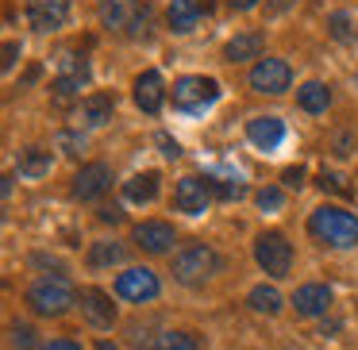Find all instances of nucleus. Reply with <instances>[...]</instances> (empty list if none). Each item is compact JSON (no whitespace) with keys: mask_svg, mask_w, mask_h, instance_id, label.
Masks as SVG:
<instances>
[{"mask_svg":"<svg viewBox=\"0 0 358 350\" xmlns=\"http://www.w3.org/2000/svg\"><path fill=\"white\" fill-rule=\"evenodd\" d=\"M308 235L316 242H324V247H335V250L358 247V216L339 208V204H320L308 216Z\"/></svg>","mask_w":358,"mask_h":350,"instance_id":"nucleus-1","label":"nucleus"},{"mask_svg":"<svg viewBox=\"0 0 358 350\" xmlns=\"http://www.w3.org/2000/svg\"><path fill=\"white\" fill-rule=\"evenodd\" d=\"M216 101H220V81L216 78L185 73V78L173 81V108H178L181 116H204Z\"/></svg>","mask_w":358,"mask_h":350,"instance_id":"nucleus-2","label":"nucleus"},{"mask_svg":"<svg viewBox=\"0 0 358 350\" xmlns=\"http://www.w3.org/2000/svg\"><path fill=\"white\" fill-rule=\"evenodd\" d=\"M212 273H220V254L204 242H189L173 254V277L181 285H204Z\"/></svg>","mask_w":358,"mask_h":350,"instance_id":"nucleus-3","label":"nucleus"},{"mask_svg":"<svg viewBox=\"0 0 358 350\" xmlns=\"http://www.w3.org/2000/svg\"><path fill=\"white\" fill-rule=\"evenodd\" d=\"M73 300H78V293L66 277H39L27 289V304H31L35 316H66Z\"/></svg>","mask_w":358,"mask_h":350,"instance_id":"nucleus-4","label":"nucleus"},{"mask_svg":"<svg viewBox=\"0 0 358 350\" xmlns=\"http://www.w3.org/2000/svg\"><path fill=\"white\" fill-rule=\"evenodd\" d=\"M158 293H162V281L150 265H127L116 277V296L127 304H150L158 300Z\"/></svg>","mask_w":358,"mask_h":350,"instance_id":"nucleus-5","label":"nucleus"},{"mask_svg":"<svg viewBox=\"0 0 358 350\" xmlns=\"http://www.w3.org/2000/svg\"><path fill=\"white\" fill-rule=\"evenodd\" d=\"M255 262L270 277H289V270H293V247H289V239L281 231H262L255 239Z\"/></svg>","mask_w":358,"mask_h":350,"instance_id":"nucleus-6","label":"nucleus"},{"mask_svg":"<svg viewBox=\"0 0 358 350\" xmlns=\"http://www.w3.org/2000/svg\"><path fill=\"white\" fill-rule=\"evenodd\" d=\"M85 85H89V66H85V58H78V54H62V58H58L55 101H58V104H70Z\"/></svg>","mask_w":358,"mask_h":350,"instance_id":"nucleus-7","label":"nucleus"},{"mask_svg":"<svg viewBox=\"0 0 358 350\" xmlns=\"http://www.w3.org/2000/svg\"><path fill=\"white\" fill-rule=\"evenodd\" d=\"M289 85H293V70H289V62H281V58H262V62L250 70V89H255V93L281 96Z\"/></svg>","mask_w":358,"mask_h":350,"instance_id":"nucleus-8","label":"nucleus"},{"mask_svg":"<svg viewBox=\"0 0 358 350\" xmlns=\"http://www.w3.org/2000/svg\"><path fill=\"white\" fill-rule=\"evenodd\" d=\"M212 204V189L204 177H196V173H185V177L178 181V189H173V208L185 212V216H204Z\"/></svg>","mask_w":358,"mask_h":350,"instance_id":"nucleus-9","label":"nucleus"},{"mask_svg":"<svg viewBox=\"0 0 358 350\" xmlns=\"http://www.w3.org/2000/svg\"><path fill=\"white\" fill-rule=\"evenodd\" d=\"M131 239H135V247L147 250V254H166V250H173V242H178V231H173V224H166V219H143V224H135Z\"/></svg>","mask_w":358,"mask_h":350,"instance_id":"nucleus-10","label":"nucleus"},{"mask_svg":"<svg viewBox=\"0 0 358 350\" xmlns=\"http://www.w3.org/2000/svg\"><path fill=\"white\" fill-rule=\"evenodd\" d=\"M285 119L281 116H255L247 124V139L255 150H262V154H273V150H281V143H285Z\"/></svg>","mask_w":358,"mask_h":350,"instance_id":"nucleus-11","label":"nucleus"},{"mask_svg":"<svg viewBox=\"0 0 358 350\" xmlns=\"http://www.w3.org/2000/svg\"><path fill=\"white\" fill-rule=\"evenodd\" d=\"M78 304H81V316L96 327V331H108L116 323V304L104 289H81L78 293Z\"/></svg>","mask_w":358,"mask_h":350,"instance_id":"nucleus-12","label":"nucleus"},{"mask_svg":"<svg viewBox=\"0 0 358 350\" xmlns=\"http://www.w3.org/2000/svg\"><path fill=\"white\" fill-rule=\"evenodd\" d=\"M212 12V0H170V8H166V24H170L173 35H189L201 16Z\"/></svg>","mask_w":358,"mask_h":350,"instance_id":"nucleus-13","label":"nucleus"},{"mask_svg":"<svg viewBox=\"0 0 358 350\" xmlns=\"http://www.w3.org/2000/svg\"><path fill=\"white\" fill-rule=\"evenodd\" d=\"M112 189V170L104 162H89L78 170V177H73V196L78 200H96V196H104Z\"/></svg>","mask_w":358,"mask_h":350,"instance_id":"nucleus-14","label":"nucleus"},{"mask_svg":"<svg viewBox=\"0 0 358 350\" xmlns=\"http://www.w3.org/2000/svg\"><path fill=\"white\" fill-rule=\"evenodd\" d=\"M27 20L35 31H58L70 20V0H27Z\"/></svg>","mask_w":358,"mask_h":350,"instance_id":"nucleus-15","label":"nucleus"},{"mask_svg":"<svg viewBox=\"0 0 358 350\" xmlns=\"http://www.w3.org/2000/svg\"><path fill=\"white\" fill-rule=\"evenodd\" d=\"M331 289L327 285H320V281H308V285H301L293 293V308H296V316H304V319H316V316H324L327 308H331Z\"/></svg>","mask_w":358,"mask_h":350,"instance_id":"nucleus-16","label":"nucleus"},{"mask_svg":"<svg viewBox=\"0 0 358 350\" xmlns=\"http://www.w3.org/2000/svg\"><path fill=\"white\" fill-rule=\"evenodd\" d=\"M162 101H166V81L158 70H147L135 78V104H139L147 116H158L162 112Z\"/></svg>","mask_w":358,"mask_h":350,"instance_id":"nucleus-17","label":"nucleus"},{"mask_svg":"<svg viewBox=\"0 0 358 350\" xmlns=\"http://www.w3.org/2000/svg\"><path fill=\"white\" fill-rule=\"evenodd\" d=\"M135 12H139L135 0H101V24L108 27V31H127Z\"/></svg>","mask_w":358,"mask_h":350,"instance_id":"nucleus-18","label":"nucleus"},{"mask_svg":"<svg viewBox=\"0 0 358 350\" xmlns=\"http://www.w3.org/2000/svg\"><path fill=\"white\" fill-rule=\"evenodd\" d=\"M250 58H262V31H243L235 39H227L224 47V62H250Z\"/></svg>","mask_w":358,"mask_h":350,"instance_id":"nucleus-19","label":"nucleus"},{"mask_svg":"<svg viewBox=\"0 0 358 350\" xmlns=\"http://www.w3.org/2000/svg\"><path fill=\"white\" fill-rule=\"evenodd\" d=\"M112 112H116V96L93 93V96L81 101V124H85V127H104L112 119Z\"/></svg>","mask_w":358,"mask_h":350,"instance_id":"nucleus-20","label":"nucleus"},{"mask_svg":"<svg viewBox=\"0 0 358 350\" xmlns=\"http://www.w3.org/2000/svg\"><path fill=\"white\" fill-rule=\"evenodd\" d=\"M50 166H55V158H50V150H43V147H27V150H20V162H16V170H20V177H27V181H39V177H47V173H50Z\"/></svg>","mask_w":358,"mask_h":350,"instance_id":"nucleus-21","label":"nucleus"},{"mask_svg":"<svg viewBox=\"0 0 358 350\" xmlns=\"http://www.w3.org/2000/svg\"><path fill=\"white\" fill-rule=\"evenodd\" d=\"M158 196V173L147 170V173H135L131 181H124V200L127 204H150Z\"/></svg>","mask_w":358,"mask_h":350,"instance_id":"nucleus-22","label":"nucleus"},{"mask_svg":"<svg viewBox=\"0 0 358 350\" xmlns=\"http://www.w3.org/2000/svg\"><path fill=\"white\" fill-rule=\"evenodd\" d=\"M296 104H301L304 112H312V116H320V112H327V104H331V93H327L324 81H304V85L296 89Z\"/></svg>","mask_w":358,"mask_h":350,"instance_id":"nucleus-23","label":"nucleus"},{"mask_svg":"<svg viewBox=\"0 0 358 350\" xmlns=\"http://www.w3.org/2000/svg\"><path fill=\"white\" fill-rule=\"evenodd\" d=\"M247 304H250V312H258V316H278V312L285 308V300H281V293L273 285H255L247 293Z\"/></svg>","mask_w":358,"mask_h":350,"instance_id":"nucleus-24","label":"nucleus"},{"mask_svg":"<svg viewBox=\"0 0 358 350\" xmlns=\"http://www.w3.org/2000/svg\"><path fill=\"white\" fill-rule=\"evenodd\" d=\"M124 242H93V250H89V265H93V270H104V265H120L124 262Z\"/></svg>","mask_w":358,"mask_h":350,"instance_id":"nucleus-25","label":"nucleus"},{"mask_svg":"<svg viewBox=\"0 0 358 350\" xmlns=\"http://www.w3.org/2000/svg\"><path fill=\"white\" fill-rule=\"evenodd\" d=\"M208 189L212 196H220V200H239V196H247V185H243L239 177H220V173H208Z\"/></svg>","mask_w":358,"mask_h":350,"instance_id":"nucleus-26","label":"nucleus"},{"mask_svg":"<svg viewBox=\"0 0 358 350\" xmlns=\"http://www.w3.org/2000/svg\"><path fill=\"white\" fill-rule=\"evenodd\" d=\"M150 350H201V342H196L189 331H162Z\"/></svg>","mask_w":358,"mask_h":350,"instance_id":"nucleus-27","label":"nucleus"},{"mask_svg":"<svg viewBox=\"0 0 358 350\" xmlns=\"http://www.w3.org/2000/svg\"><path fill=\"white\" fill-rule=\"evenodd\" d=\"M327 27H331L335 43H355V20H350V12H331V16H327Z\"/></svg>","mask_w":358,"mask_h":350,"instance_id":"nucleus-28","label":"nucleus"},{"mask_svg":"<svg viewBox=\"0 0 358 350\" xmlns=\"http://www.w3.org/2000/svg\"><path fill=\"white\" fill-rule=\"evenodd\" d=\"M255 204L262 212H281V208H285V193H281L278 185H266V189H258V193H255Z\"/></svg>","mask_w":358,"mask_h":350,"instance_id":"nucleus-29","label":"nucleus"},{"mask_svg":"<svg viewBox=\"0 0 358 350\" xmlns=\"http://www.w3.org/2000/svg\"><path fill=\"white\" fill-rule=\"evenodd\" d=\"M320 189H324V193H339V196H350V193H355V189L347 185V177H343V173H335V170H324V173H320Z\"/></svg>","mask_w":358,"mask_h":350,"instance_id":"nucleus-30","label":"nucleus"},{"mask_svg":"<svg viewBox=\"0 0 358 350\" xmlns=\"http://www.w3.org/2000/svg\"><path fill=\"white\" fill-rule=\"evenodd\" d=\"M58 150H62V154H70V158H78L81 150H85V135L81 131H58Z\"/></svg>","mask_w":358,"mask_h":350,"instance_id":"nucleus-31","label":"nucleus"},{"mask_svg":"<svg viewBox=\"0 0 358 350\" xmlns=\"http://www.w3.org/2000/svg\"><path fill=\"white\" fill-rule=\"evenodd\" d=\"M12 350H35V331L27 323H12Z\"/></svg>","mask_w":358,"mask_h":350,"instance_id":"nucleus-32","label":"nucleus"},{"mask_svg":"<svg viewBox=\"0 0 358 350\" xmlns=\"http://www.w3.org/2000/svg\"><path fill=\"white\" fill-rule=\"evenodd\" d=\"M43 350H85L78 339H70V335H58V339H50V342H43Z\"/></svg>","mask_w":358,"mask_h":350,"instance_id":"nucleus-33","label":"nucleus"},{"mask_svg":"<svg viewBox=\"0 0 358 350\" xmlns=\"http://www.w3.org/2000/svg\"><path fill=\"white\" fill-rule=\"evenodd\" d=\"M155 143H158V147H162V154H166V158H178V154H181L178 139H170V135H166V131H158V135H155Z\"/></svg>","mask_w":358,"mask_h":350,"instance_id":"nucleus-34","label":"nucleus"},{"mask_svg":"<svg viewBox=\"0 0 358 350\" xmlns=\"http://www.w3.org/2000/svg\"><path fill=\"white\" fill-rule=\"evenodd\" d=\"M147 24H150L147 8H143V12H135V20H131V27H127V35H131V39H139V35H147Z\"/></svg>","mask_w":358,"mask_h":350,"instance_id":"nucleus-35","label":"nucleus"},{"mask_svg":"<svg viewBox=\"0 0 358 350\" xmlns=\"http://www.w3.org/2000/svg\"><path fill=\"white\" fill-rule=\"evenodd\" d=\"M281 181H285L289 189H301L304 185V166H289V170L281 173Z\"/></svg>","mask_w":358,"mask_h":350,"instance_id":"nucleus-36","label":"nucleus"},{"mask_svg":"<svg viewBox=\"0 0 358 350\" xmlns=\"http://www.w3.org/2000/svg\"><path fill=\"white\" fill-rule=\"evenodd\" d=\"M96 216H101L104 224H120V219H124V208H116V204H112V208H101Z\"/></svg>","mask_w":358,"mask_h":350,"instance_id":"nucleus-37","label":"nucleus"},{"mask_svg":"<svg viewBox=\"0 0 358 350\" xmlns=\"http://www.w3.org/2000/svg\"><path fill=\"white\" fill-rule=\"evenodd\" d=\"M16 54H20V47H16V43H8V47H4V70L16 66Z\"/></svg>","mask_w":358,"mask_h":350,"instance_id":"nucleus-38","label":"nucleus"},{"mask_svg":"<svg viewBox=\"0 0 358 350\" xmlns=\"http://www.w3.org/2000/svg\"><path fill=\"white\" fill-rule=\"evenodd\" d=\"M227 4H231V8H239V12H247V8H255L258 0H227Z\"/></svg>","mask_w":358,"mask_h":350,"instance_id":"nucleus-39","label":"nucleus"},{"mask_svg":"<svg viewBox=\"0 0 358 350\" xmlns=\"http://www.w3.org/2000/svg\"><path fill=\"white\" fill-rule=\"evenodd\" d=\"M96 350H120V347H116V342H108V339H101V342H96Z\"/></svg>","mask_w":358,"mask_h":350,"instance_id":"nucleus-40","label":"nucleus"},{"mask_svg":"<svg viewBox=\"0 0 358 350\" xmlns=\"http://www.w3.org/2000/svg\"><path fill=\"white\" fill-rule=\"evenodd\" d=\"M293 0H273V12H281V8H289Z\"/></svg>","mask_w":358,"mask_h":350,"instance_id":"nucleus-41","label":"nucleus"}]
</instances>
